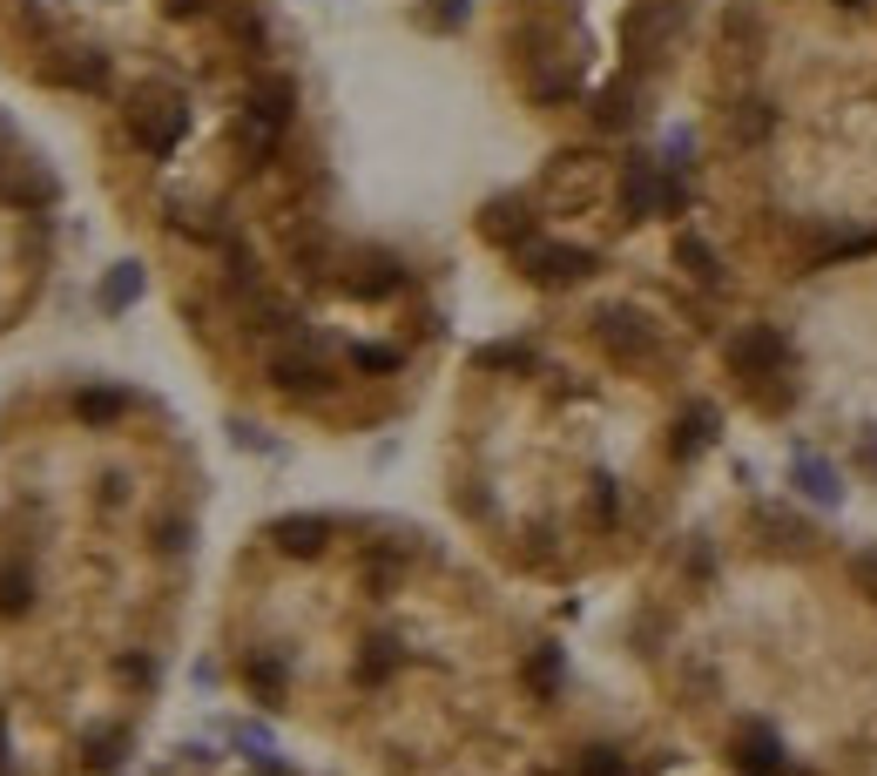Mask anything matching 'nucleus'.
Returning <instances> with one entry per match:
<instances>
[{"mask_svg":"<svg viewBox=\"0 0 877 776\" xmlns=\"http://www.w3.org/2000/svg\"><path fill=\"white\" fill-rule=\"evenodd\" d=\"M526 271H534L541 284H581L594 271V256L567 250V243H526Z\"/></svg>","mask_w":877,"mask_h":776,"instance_id":"20e7f679","label":"nucleus"},{"mask_svg":"<svg viewBox=\"0 0 877 776\" xmlns=\"http://www.w3.org/2000/svg\"><path fill=\"white\" fill-rule=\"evenodd\" d=\"M480 365H534V359H526V344H486Z\"/></svg>","mask_w":877,"mask_h":776,"instance_id":"393cba45","label":"nucleus"},{"mask_svg":"<svg viewBox=\"0 0 877 776\" xmlns=\"http://www.w3.org/2000/svg\"><path fill=\"white\" fill-rule=\"evenodd\" d=\"M203 8V0H169V14H196Z\"/></svg>","mask_w":877,"mask_h":776,"instance_id":"c85d7f7f","label":"nucleus"},{"mask_svg":"<svg viewBox=\"0 0 877 776\" xmlns=\"http://www.w3.org/2000/svg\"><path fill=\"white\" fill-rule=\"evenodd\" d=\"M379 594H392V581H399V561H372V574H365Z\"/></svg>","mask_w":877,"mask_h":776,"instance_id":"cd10ccee","label":"nucleus"},{"mask_svg":"<svg viewBox=\"0 0 877 776\" xmlns=\"http://www.w3.org/2000/svg\"><path fill=\"white\" fill-rule=\"evenodd\" d=\"M135 298H142V264H115L102 284V311H129Z\"/></svg>","mask_w":877,"mask_h":776,"instance_id":"dca6fc26","label":"nucleus"},{"mask_svg":"<svg viewBox=\"0 0 877 776\" xmlns=\"http://www.w3.org/2000/svg\"><path fill=\"white\" fill-rule=\"evenodd\" d=\"M271 541H278L284 554L311 561V554H324V541H331V521H317V513H291V521H278V527H271Z\"/></svg>","mask_w":877,"mask_h":776,"instance_id":"6e6552de","label":"nucleus"},{"mask_svg":"<svg viewBox=\"0 0 877 776\" xmlns=\"http://www.w3.org/2000/svg\"><path fill=\"white\" fill-rule=\"evenodd\" d=\"M789 473H797V486H804L817 506H837V500H844V480H837V466H830L824 453H810V446H797V453H789Z\"/></svg>","mask_w":877,"mask_h":776,"instance_id":"423d86ee","label":"nucleus"},{"mask_svg":"<svg viewBox=\"0 0 877 776\" xmlns=\"http://www.w3.org/2000/svg\"><path fill=\"white\" fill-rule=\"evenodd\" d=\"M716 425H723V419H716V405H688V419L675 425V460H695L702 446L716 440Z\"/></svg>","mask_w":877,"mask_h":776,"instance_id":"9d476101","label":"nucleus"},{"mask_svg":"<svg viewBox=\"0 0 877 776\" xmlns=\"http://www.w3.org/2000/svg\"><path fill=\"white\" fill-rule=\"evenodd\" d=\"M783 365H789V337L776 324H736V337H729V372L736 379L763 385V379H783Z\"/></svg>","mask_w":877,"mask_h":776,"instance_id":"f257e3e1","label":"nucleus"},{"mask_svg":"<svg viewBox=\"0 0 877 776\" xmlns=\"http://www.w3.org/2000/svg\"><path fill=\"white\" fill-rule=\"evenodd\" d=\"M675 256H682V264H688V278H695V284H709V291L723 284V256H716L709 243H702L695 230H682V243H675Z\"/></svg>","mask_w":877,"mask_h":776,"instance_id":"9b49d317","label":"nucleus"},{"mask_svg":"<svg viewBox=\"0 0 877 776\" xmlns=\"http://www.w3.org/2000/svg\"><path fill=\"white\" fill-rule=\"evenodd\" d=\"M850 581L877 601V547H870V554H850Z\"/></svg>","mask_w":877,"mask_h":776,"instance_id":"b1692460","label":"nucleus"},{"mask_svg":"<svg viewBox=\"0 0 877 776\" xmlns=\"http://www.w3.org/2000/svg\"><path fill=\"white\" fill-rule=\"evenodd\" d=\"M183 122H190V109L169 102V95H149V102L129 109V129H135V142H142L149 155H169L175 142H183Z\"/></svg>","mask_w":877,"mask_h":776,"instance_id":"f03ea898","label":"nucleus"},{"mask_svg":"<svg viewBox=\"0 0 877 776\" xmlns=\"http://www.w3.org/2000/svg\"><path fill=\"white\" fill-rule=\"evenodd\" d=\"M857 466L877 480V425H864V433H857Z\"/></svg>","mask_w":877,"mask_h":776,"instance_id":"bb28decb","label":"nucleus"},{"mask_svg":"<svg viewBox=\"0 0 877 776\" xmlns=\"http://www.w3.org/2000/svg\"><path fill=\"white\" fill-rule=\"evenodd\" d=\"M601 337H607V352H614V359H648V352H655L648 318H642V311H628V304L601 311Z\"/></svg>","mask_w":877,"mask_h":776,"instance_id":"7ed1b4c3","label":"nucleus"},{"mask_svg":"<svg viewBox=\"0 0 877 776\" xmlns=\"http://www.w3.org/2000/svg\"><path fill=\"white\" fill-rule=\"evenodd\" d=\"M28 608H34V581H28V567L0 561V615H28Z\"/></svg>","mask_w":877,"mask_h":776,"instance_id":"2eb2a0df","label":"nucleus"},{"mask_svg":"<svg viewBox=\"0 0 877 776\" xmlns=\"http://www.w3.org/2000/svg\"><path fill=\"white\" fill-rule=\"evenodd\" d=\"M243 682H250L271 709L284 703V662H278V655H250V662H243Z\"/></svg>","mask_w":877,"mask_h":776,"instance_id":"ddd939ff","label":"nucleus"},{"mask_svg":"<svg viewBox=\"0 0 877 776\" xmlns=\"http://www.w3.org/2000/svg\"><path fill=\"white\" fill-rule=\"evenodd\" d=\"M351 365H359V372H399V352H385V344H359Z\"/></svg>","mask_w":877,"mask_h":776,"instance_id":"412c9836","label":"nucleus"},{"mask_svg":"<svg viewBox=\"0 0 877 776\" xmlns=\"http://www.w3.org/2000/svg\"><path fill=\"white\" fill-rule=\"evenodd\" d=\"M0 763H8V729H0Z\"/></svg>","mask_w":877,"mask_h":776,"instance_id":"c756f323","label":"nucleus"},{"mask_svg":"<svg viewBox=\"0 0 877 776\" xmlns=\"http://www.w3.org/2000/svg\"><path fill=\"white\" fill-rule=\"evenodd\" d=\"M622 210H628L635 223L662 216V169H655V162H628V177H622Z\"/></svg>","mask_w":877,"mask_h":776,"instance_id":"0eeeda50","label":"nucleus"},{"mask_svg":"<svg viewBox=\"0 0 877 776\" xmlns=\"http://www.w3.org/2000/svg\"><path fill=\"white\" fill-rule=\"evenodd\" d=\"M769 129H776V115H769L763 102H743V109H729V135H736V142H763Z\"/></svg>","mask_w":877,"mask_h":776,"instance_id":"f3484780","label":"nucleus"},{"mask_svg":"<svg viewBox=\"0 0 877 776\" xmlns=\"http://www.w3.org/2000/svg\"><path fill=\"white\" fill-rule=\"evenodd\" d=\"M736 763L749 776H789V756H783V743H776L769 723H743L736 729Z\"/></svg>","mask_w":877,"mask_h":776,"instance_id":"39448f33","label":"nucleus"},{"mask_svg":"<svg viewBox=\"0 0 877 776\" xmlns=\"http://www.w3.org/2000/svg\"><path fill=\"white\" fill-rule=\"evenodd\" d=\"M115 756H122V736H95V743H88V763H95V769H115Z\"/></svg>","mask_w":877,"mask_h":776,"instance_id":"a878e982","label":"nucleus"},{"mask_svg":"<svg viewBox=\"0 0 877 776\" xmlns=\"http://www.w3.org/2000/svg\"><path fill=\"white\" fill-rule=\"evenodd\" d=\"M392 662H399V642H372V655L359 662V675H365V682H385V668H392Z\"/></svg>","mask_w":877,"mask_h":776,"instance_id":"4be33fe9","label":"nucleus"},{"mask_svg":"<svg viewBox=\"0 0 877 776\" xmlns=\"http://www.w3.org/2000/svg\"><path fill=\"white\" fill-rule=\"evenodd\" d=\"M271 379H278L284 392H324V385H331V379H324V365H317V359H298V352L271 359Z\"/></svg>","mask_w":877,"mask_h":776,"instance_id":"f8f14e48","label":"nucleus"},{"mask_svg":"<svg viewBox=\"0 0 877 776\" xmlns=\"http://www.w3.org/2000/svg\"><path fill=\"white\" fill-rule=\"evenodd\" d=\"M581 776H635V769H628L622 749H587V756H581Z\"/></svg>","mask_w":877,"mask_h":776,"instance_id":"aec40b11","label":"nucleus"},{"mask_svg":"<svg viewBox=\"0 0 877 776\" xmlns=\"http://www.w3.org/2000/svg\"><path fill=\"white\" fill-rule=\"evenodd\" d=\"M526 682H534V696L547 703L554 688H561V648H541L534 662H526Z\"/></svg>","mask_w":877,"mask_h":776,"instance_id":"a211bd4d","label":"nucleus"},{"mask_svg":"<svg viewBox=\"0 0 877 776\" xmlns=\"http://www.w3.org/2000/svg\"><path fill=\"white\" fill-rule=\"evenodd\" d=\"M594 513H601V527L622 521V493H614V480H601V486H594Z\"/></svg>","mask_w":877,"mask_h":776,"instance_id":"5701e85b","label":"nucleus"},{"mask_svg":"<svg viewBox=\"0 0 877 776\" xmlns=\"http://www.w3.org/2000/svg\"><path fill=\"white\" fill-rule=\"evenodd\" d=\"M763 534H769V547H810V527L789 521V513H763Z\"/></svg>","mask_w":877,"mask_h":776,"instance_id":"6ab92c4d","label":"nucleus"},{"mask_svg":"<svg viewBox=\"0 0 877 776\" xmlns=\"http://www.w3.org/2000/svg\"><path fill=\"white\" fill-rule=\"evenodd\" d=\"M844 8H864V0H844Z\"/></svg>","mask_w":877,"mask_h":776,"instance_id":"7c9ffc66","label":"nucleus"},{"mask_svg":"<svg viewBox=\"0 0 877 776\" xmlns=\"http://www.w3.org/2000/svg\"><path fill=\"white\" fill-rule=\"evenodd\" d=\"M344 284H351V291H359V298H392V291L405 284V271H399V256H385V250H372V256H365V264H359V271H351Z\"/></svg>","mask_w":877,"mask_h":776,"instance_id":"1a4fd4ad","label":"nucleus"},{"mask_svg":"<svg viewBox=\"0 0 877 776\" xmlns=\"http://www.w3.org/2000/svg\"><path fill=\"white\" fill-rule=\"evenodd\" d=\"M122 412H129V392H109V385H95V392L74 399V419H88V425H115Z\"/></svg>","mask_w":877,"mask_h":776,"instance_id":"4468645a","label":"nucleus"}]
</instances>
